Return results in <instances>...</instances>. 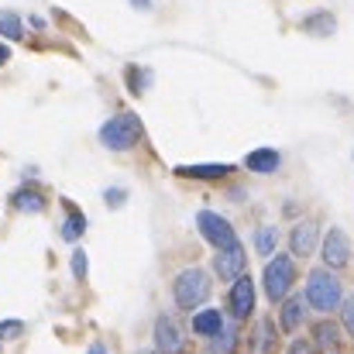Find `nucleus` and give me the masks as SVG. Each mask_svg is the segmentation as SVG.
I'll return each instance as SVG.
<instances>
[{
	"mask_svg": "<svg viewBox=\"0 0 354 354\" xmlns=\"http://www.w3.org/2000/svg\"><path fill=\"white\" fill-rule=\"evenodd\" d=\"M306 303L317 313H334L344 303V286L334 275V268H313L306 275Z\"/></svg>",
	"mask_w": 354,
	"mask_h": 354,
	"instance_id": "f257e3e1",
	"label": "nucleus"
},
{
	"mask_svg": "<svg viewBox=\"0 0 354 354\" xmlns=\"http://www.w3.org/2000/svg\"><path fill=\"white\" fill-rule=\"evenodd\" d=\"M172 296H176V306L179 310H200L207 299H210V275L203 268H183L172 282Z\"/></svg>",
	"mask_w": 354,
	"mask_h": 354,
	"instance_id": "f03ea898",
	"label": "nucleus"
},
{
	"mask_svg": "<svg viewBox=\"0 0 354 354\" xmlns=\"http://www.w3.org/2000/svg\"><path fill=\"white\" fill-rule=\"evenodd\" d=\"M292 282H296V261H292L289 254H272L268 265H265V272H261L265 296H268L272 303H282V299L289 296Z\"/></svg>",
	"mask_w": 354,
	"mask_h": 354,
	"instance_id": "7ed1b4c3",
	"label": "nucleus"
},
{
	"mask_svg": "<svg viewBox=\"0 0 354 354\" xmlns=\"http://www.w3.org/2000/svg\"><path fill=\"white\" fill-rule=\"evenodd\" d=\"M138 138H141V120L134 118V114H118V118H111L100 127V145L111 148V151L134 148Z\"/></svg>",
	"mask_w": 354,
	"mask_h": 354,
	"instance_id": "20e7f679",
	"label": "nucleus"
},
{
	"mask_svg": "<svg viewBox=\"0 0 354 354\" xmlns=\"http://www.w3.org/2000/svg\"><path fill=\"white\" fill-rule=\"evenodd\" d=\"M196 227H200V234L207 237V244H214L217 251L237 244V231L231 227V221L221 217V214H214V210H200L196 214Z\"/></svg>",
	"mask_w": 354,
	"mask_h": 354,
	"instance_id": "39448f33",
	"label": "nucleus"
},
{
	"mask_svg": "<svg viewBox=\"0 0 354 354\" xmlns=\"http://www.w3.org/2000/svg\"><path fill=\"white\" fill-rule=\"evenodd\" d=\"M320 251H324V265L327 268H344L351 261V241L341 227H330L327 237L320 241Z\"/></svg>",
	"mask_w": 354,
	"mask_h": 354,
	"instance_id": "423d86ee",
	"label": "nucleus"
},
{
	"mask_svg": "<svg viewBox=\"0 0 354 354\" xmlns=\"http://www.w3.org/2000/svg\"><path fill=\"white\" fill-rule=\"evenodd\" d=\"M244 265H248V258H244V248H241V244L221 248V251L214 254V272H217L221 282H234V279H241V275H244Z\"/></svg>",
	"mask_w": 354,
	"mask_h": 354,
	"instance_id": "0eeeda50",
	"label": "nucleus"
},
{
	"mask_svg": "<svg viewBox=\"0 0 354 354\" xmlns=\"http://www.w3.org/2000/svg\"><path fill=\"white\" fill-rule=\"evenodd\" d=\"M155 348L162 354H186V341H183V330L172 317H158L155 320Z\"/></svg>",
	"mask_w": 354,
	"mask_h": 354,
	"instance_id": "6e6552de",
	"label": "nucleus"
},
{
	"mask_svg": "<svg viewBox=\"0 0 354 354\" xmlns=\"http://www.w3.org/2000/svg\"><path fill=\"white\" fill-rule=\"evenodd\" d=\"M231 313H234V320H248L251 313H254V282H251V275H241L234 279V286H231Z\"/></svg>",
	"mask_w": 354,
	"mask_h": 354,
	"instance_id": "1a4fd4ad",
	"label": "nucleus"
},
{
	"mask_svg": "<svg viewBox=\"0 0 354 354\" xmlns=\"http://www.w3.org/2000/svg\"><path fill=\"white\" fill-rule=\"evenodd\" d=\"M317 244H320V227H317V221H303V224H296V227H292V234H289V248H292V254H296V258L313 254V251H317Z\"/></svg>",
	"mask_w": 354,
	"mask_h": 354,
	"instance_id": "9d476101",
	"label": "nucleus"
},
{
	"mask_svg": "<svg viewBox=\"0 0 354 354\" xmlns=\"http://www.w3.org/2000/svg\"><path fill=\"white\" fill-rule=\"evenodd\" d=\"M306 296H286L282 299V310H279V327L286 330V334H296L299 327H303V320H306Z\"/></svg>",
	"mask_w": 354,
	"mask_h": 354,
	"instance_id": "9b49d317",
	"label": "nucleus"
},
{
	"mask_svg": "<svg viewBox=\"0 0 354 354\" xmlns=\"http://www.w3.org/2000/svg\"><path fill=\"white\" fill-rule=\"evenodd\" d=\"M279 165H282V155L275 148H258V151H248V158H244V169L248 172H258V176H268Z\"/></svg>",
	"mask_w": 354,
	"mask_h": 354,
	"instance_id": "f8f14e48",
	"label": "nucleus"
},
{
	"mask_svg": "<svg viewBox=\"0 0 354 354\" xmlns=\"http://www.w3.org/2000/svg\"><path fill=\"white\" fill-rule=\"evenodd\" d=\"M224 324H227V320H224L221 310H200V313L193 317V334H200V337H217Z\"/></svg>",
	"mask_w": 354,
	"mask_h": 354,
	"instance_id": "ddd939ff",
	"label": "nucleus"
},
{
	"mask_svg": "<svg viewBox=\"0 0 354 354\" xmlns=\"http://www.w3.org/2000/svg\"><path fill=\"white\" fill-rule=\"evenodd\" d=\"M176 172L183 179H224V176H231V165H221V162H214V165H179Z\"/></svg>",
	"mask_w": 354,
	"mask_h": 354,
	"instance_id": "4468645a",
	"label": "nucleus"
},
{
	"mask_svg": "<svg viewBox=\"0 0 354 354\" xmlns=\"http://www.w3.org/2000/svg\"><path fill=\"white\" fill-rule=\"evenodd\" d=\"M299 28L306 31V35H334V14L330 10H317V14H306L303 21H299Z\"/></svg>",
	"mask_w": 354,
	"mask_h": 354,
	"instance_id": "2eb2a0df",
	"label": "nucleus"
},
{
	"mask_svg": "<svg viewBox=\"0 0 354 354\" xmlns=\"http://www.w3.org/2000/svg\"><path fill=\"white\" fill-rule=\"evenodd\" d=\"M10 203H14L17 210H24V214H41V210H45V196H41L38 189H17V193L10 196Z\"/></svg>",
	"mask_w": 354,
	"mask_h": 354,
	"instance_id": "dca6fc26",
	"label": "nucleus"
},
{
	"mask_svg": "<svg viewBox=\"0 0 354 354\" xmlns=\"http://www.w3.org/2000/svg\"><path fill=\"white\" fill-rule=\"evenodd\" d=\"M313 341H317V348H324V351H334V348L341 344V330H337V324H330V320H320V324L313 327Z\"/></svg>",
	"mask_w": 354,
	"mask_h": 354,
	"instance_id": "f3484780",
	"label": "nucleus"
},
{
	"mask_svg": "<svg viewBox=\"0 0 354 354\" xmlns=\"http://www.w3.org/2000/svg\"><path fill=\"white\" fill-rule=\"evenodd\" d=\"M275 248H279V227L268 224V227H258V231H254V251H258V254L272 258Z\"/></svg>",
	"mask_w": 354,
	"mask_h": 354,
	"instance_id": "a211bd4d",
	"label": "nucleus"
},
{
	"mask_svg": "<svg viewBox=\"0 0 354 354\" xmlns=\"http://www.w3.org/2000/svg\"><path fill=\"white\" fill-rule=\"evenodd\" d=\"M0 35H3V38H10V41H17V38L24 35L21 17H17L14 10H0Z\"/></svg>",
	"mask_w": 354,
	"mask_h": 354,
	"instance_id": "6ab92c4d",
	"label": "nucleus"
},
{
	"mask_svg": "<svg viewBox=\"0 0 354 354\" xmlns=\"http://www.w3.org/2000/svg\"><path fill=\"white\" fill-rule=\"evenodd\" d=\"M234 344H237V327L234 324H224V327H221V334L214 337V351L217 354H231L234 351Z\"/></svg>",
	"mask_w": 354,
	"mask_h": 354,
	"instance_id": "aec40b11",
	"label": "nucleus"
},
{
	"mask_svg": "<svg viewBox=\"0 0 354 354\" xmlns=\"http://www.w3.org/2000/svg\"><path fill=\"white\" fill-rule=\"evenodd\" d=\"M83 231H86V217L73 210V214H69V221L62 224V237H66V241H76V237H83Z\"/></svg>",
	"mask_w": 354,
	"mask_h": 354,
	"instance_id": "412c9836",
	"label": "nucleus"
},
{
	"mask_svg": "<svg viewBox=\"0 0 354 354\" xmlns=\"http://www.w3.org/2000/svg\"><path fill=\"white\" fill-rule=\"evenodd\" d=\"M341 320H344V327H348V334L354 337V296H348L344 303H341Z\"/></svg>",
	"mask_w": 354,
	"mask_h": 354,
	"instance_id": "4be33fe9",
	"label": "nucleus"
},
{
	"mask_svg": "<svg viewBox=\"0 0 354 354\" xmlns=\"http://www.w3.org/2000/svg\"><path fill=\"white\" fill-rule=\"evenodd\" d=\"M86 268H90L86 254H83V251H76V254H73V275H76V279H86Z\"/></svg>",
	"mask_w": 354,
	"mask_h": 354,
	"instance_id": "5701e85b",
	"label": "nucleus"
},
{
	"mask_svg": "<svg viewBox=\"0 0 354 354\" xmlns=\"http://www.w3.org/2000/svg\"><path fill=\"white\" fill-rule=\"evenodd\" d=\"M21 327H24L21 320H3V324H0V337H17Z\"/></svg>",
	"mask_w": 354,
	"mask_h": 354,
	"instance_id": "b1692460",
	"label": "nucleus"
},
{
	"mask_svg": "<svg viewBox=\"0 0 354 354\" xmlns=\"http://www.w3.org/2000/svg\"><path fill=\"white\" fill-rule=\"evenodd\" d=\"M124 200H127L124 189H107V193H104V203H107V207H120Z\"/></svg>",
	"mask_w": 354,
	"mask_h": 354,
	"instance_id": "393cba45",
	"label": "nucleus"
},
{
	"mask_svg": "<svg viewBox=\"0 0 354 354\" xmlns=\"http://www.w3.org/2000/svg\"><path fill=\"white\" fill-rule=\"evenodd\" d=\"M289 354H313V344H310V341H292V344H289Z\"/></svg>",
	"mask_w": 354,
	"mask_h": 354,
	"instance_id": "a878e982",
	"label": "nucleus"
},
{
	"mask_svg": "<svg viewBox=\"0 0 354 354\" xmlns=\"http://www.w3.org/2000/svg\"><path fill=\"white\" fill-rule=\"evenodd\" d=\"M7 59H10V48H7V45H3V41H0V66H3V62H7Z\"/></svg>",
	"mask_w": 354,
	"mask_h": 354,
	"instance_id": "bb28decb",
	"label": "nucleus"
},
{
	"mask_svg": "<svg viewBox=\"0 0 354 354\" xmlns=\"http://www.w3.org/2000/svg\"><path fill=\"white\" fill-rule=\"evenodd\" d=\"M131 3H134L138 10H148V7H151V0H131Z\"/></svg>",
	"mask_w": 354,
	"mask_h": 354,
	"instance_id": "cd10ccee",
	"label": "nucleus"
},
{
	"mask_svg": "<svg viewBox=\"0 0 354 354\" xmlns=\"http://www.w3.org/2000/svg\"><path fill=\"white\" fill-rule=\"evenodd\" d=\"M90 354H107V348H104V344H93V348H90Z\"/></svg>",
	"mask_w": 354,
	"mask_h": 354,
	"instance_id": "c85d7f7f",
	"label": "nucleus"
},
{
	"mask_svg": "<svg viewBox=\"0 0 354 354\" xmlns=\"http://www.w3.org/2000/svg\"><path fill=\"white\" fill-rule=\"evenodd\" d=\"M138 354H155V351H138Z\"/></svg>",
	"mask_w": 354,
	"mask_h": 354,
	"instance_id": "c756f323",
	"label": "nucleus"
}]
</instances>
